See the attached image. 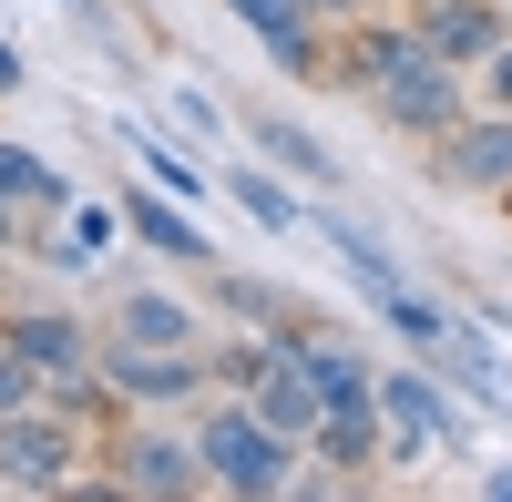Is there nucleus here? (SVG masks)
Listing matches in <instances>:
<instances>
[{
  "mask_svg": "<svg viewBox=\"0 0 512 502\" xmlns=\"http://www.w3.org/2000/svg\"><path fill=\"white\" fill-rule=\"evenodd\" d=\"M195 462H205L216 492H287V431L267 410H216L195 431Z\"/></svg>",
  "mask_w": 512,
  "mask_h": 502,
  "instance_id": "obj_1",
  "label": "nucleus"
},
{
  "mask_svg": "<svg viewBox=\"0 0 512 502\" xmlns=\"http://www.w3.org/2000/svg\"><path fill=\"white\" fill-rule=\"evenodd\" d=\"M379 113H390L400 134H451V123H461V82H451V62L410 41V52L379 72Z\"/></svg>",
  "mask_w": 512,
  "mask_h": 502,
  "instance_id": "obj_2",
  "label": "nucleus"
},
{
  "mask_svg": "<svg viewBox=\"0 0 512 502\" xmlns=\"http://www.w3.org/2000/svg\"><path fill=\"white\" fill-rule=\"evenodd\" d=\"M62 472H72V431H62V421H41V410H0V482L52 492Z\"/></svg>",
  "mask_w": 512,
  "mask_h": 502,
  "instance_id": "obj_3",
  "label": "nucleus"
},
{
  "mask_svg": "<svg viewBox=\"0 0 512 502\" xmlns=\"http://www.w3.org/2000/svg\"><path fill=\"white\" fill-rule=\"evenodd\" d=\"M379 410H390V431H400V462H420L431 441H461V410L420 380V369H400V380H379Z\"/></svg>",
  "mask_w": 512,
  "mask_h": 502,
  "instance_id": "obj_4",
  "label": "nucleus"
},
{
  "mask_svg": "<svg viewBox=\"0 0 512 502\" xmlns=\"http://www.w3.org/2000/svg\"><path fill=\"white\" fill-rule=\"evenodd\" d=\"M287 359L308 369V390H318L328 410H359V400H379V369H369L349 339H287Z\"/></svg>",
  "mask_w": 512,
  "mask_h": 502,
  "instance_id": "obj_5",
  "label": "nucleus"
},
{
  "mask_svg": "<svg viewBox=\"0 0 512 502\" xmlns=\"http://www.w3.org/2000/svg\"><path fill=\"white\" fill-rule=\"evenodd\" d=\"M226 11H236L256 41H267V62H277V72H318V31H308L318 0H226Z\"/></svg>",
  "mask_w": 512,
  "mask_h": 502,
  "instance_id": "obj_6",
  "label": "nucleus"
},
{
  "mask_svg": "<svg viewBox=\"0 0 512 502\" xmlns=\"http://www.w3.org/2000/svg\"><path fill=\"white\" fill-rule=\"evenodd\" d=\"M103 369H113V390H123V400H185V390L205 380L185 349H144V339H123Z\"/></svg>",
  "mask_w": 512,
  "mask_h": 502,
  "instance_id": "obj_7",
  "label": "nucleus"
},
{
  "mask_svg": "<svg viewBox=\"0 0 512 502\" xmlns=\"http://www.w3.org/2000/svg\"><path fill=\"white\" fill-rule=\"evenodd\" d=\"M441 175L451 185H512V113L502 123H451L441 134Z\"/></svg>",
  "mask_w": 512,
  "mask_h": 502,
  "instance_id": "obj_8",
  "label": "nucleus"
},
{
  "mask_svg": "<svg viewBox=\"0 0 512 502\" xmlns=\"http://www.w3.org/2000/svg\"><path fill=\"white\" fill-rule=\"evenodd\" d=\"M0 339H11V349L41 369V380H82V369H93V339H82L72 318H11Z\"/></svg>",
  "mask_w": 512,
  "mask_h": 502,
  "instance_id": "obj_9",
  "label": "nucleus"
},
{
  "mask_svg": "<svg viewBox=\"0 0 512 502\" xmlns=\"http://www.w3.org/2000/svg\"><path fill=\"white\" fill-rule=\"evenodd\" d=\"M420 52H441V62H492V52H502V21L472 11V0H441V11L420 21Z\"/></svg>",
  "mask_w": 512,
  "mask_h": 502,
  "instance_id": "obj_10",
  "label": "nucleus"
},
{
  "mask_svg": "<svg viewBox=\"0 0 512 502\" xmlns=\"http://www.w3.org/2000/svg\"><path fill=\"white\" fill-rule=\"evenodd\" d=\"M318 236H328V257H338V267H349V287H359V298H369V308H390V298H400V267H390V257H379V246H369V236H359L349 216H318Z\"/></svg>",
  "mask_w": 512,
  "mask_h": 502,
  "instance_id": "obj_11",
  "label": "nucleus"
},
{
  "mask_svg": "<svg viewBox=\"0 0 512 502\" xmlns=\"http://www.w3.org/2000/svg\"><path fill=\"white\" fill-rule=\"evenodd\" d=\"M205 462H195V441H134L123 451V492H195Z\"/></svg>",
  "mask_w": 512,
  "mask_h": 502,
  "instance_id": "obj_12",
  "label": "nucleus"
},
{
  "mask_svg": "<svg viewBox=\"0 0 512 502\" xmlns=\"http://www.w3.org/2000/svg\"><path fill=\"white\" fill-rule=\"evenodd\" d=\"M256 154H277L287 175H308V185H338V164H328V144L308 134V123H287V113H267V123H256Z\"/></svg>",
  "mask_w": 512,
  "mask_h": 502,
  "instance_id": "obj_13",
  "label": "nucleus"
},
{
  "mask_svg": "<svg viewBox=\"0 0 512 502\" xmlns=\"http://www.w3.org/2000/svg\"><path fill=\"white\" fill-rule=\"evenodd\" d=\"M379 400H359V410H328L318 421V462H338V472H359V462H379V421H369Z\"/></svg>",
  "mask_w": 512,
  "mask_h": 502,
  "instance_id": "obj_14",
  "label": "nucleus"
},
{
  "mask_svg": "<svg viewBox=\"0 0 512 502\" xmlns=\"http://www.w3.org/2000/svg\"><path fill=\"white\" fill-rule=\"evenodd\" d=\"M123 216H134V236H144V246H164V257H205V226H185V216H175V195H134Z\"/></svg>",
  "mask_w": 512,
  "mask_h": 502,
  "instance_id": "obj_15",
  "label": "nucleus"
},
{
  "mask_svg": "<svg viewBox=\"0 0 512 502\" xmlns=\"http://www.w3.org/2000/svg\"><path fill=\"white\" fill-rule=\"evenodd\" d=\"M0 185H11L21 205H72V185H62L52 164H41V154H21L11 134H0Z\"/></svg>",
  "mask_w": 512,
  "mask_h": 502,
  "instance_id": "obj_16",
  "label": "nucleus"
},
{
  "mask_svg": "<svg viewBox=\"0 0 512 502\" xmlns=\"http://www.w3.org/2000/svg\"><path fill=\"white\" fill-rule=\"evenodd\" d=\"M123 144H134V154H144V175H154L164 195H175V205H185V195H205V175H195V164H175V154H164V144L144 134V123H123Z\"/></svg>",
  "mask_w": 512,
  "mask_h": 502,
  "instance_id": "obj_17",
  "label": "nucleus"
},
{
  "mask_svg": "<svg viewBox=\"0 0 512 502\" xmlns=\"http://www.w3.org/2000/svg\"><path fill=\"white\" fill-rule=\"evenodd\" d=\"M123 339H144V349H185V308L134 298V308H123Z\"/></svg>",
  "mask_w": 512,
  "mask_h": 502,
  "instance_id": "obj_18",
  "label": "nucleus"
},
{
  "mask_svg": "<svg viewBox=\"0 0 512 502\" xmlns=\"http://www.w3.org/2000/svg\"><path fill=\"white\" fill-rule=\"evenodd\" d=\"M236 205H246V216L267 226V236H287V226H297V205H287V185H267V175H256V164L236 175Z\"/></svg>",
  "mask_w": 512,
  "mask_h": 502,
  "instance_id": "obj_19",
  "label": "nucleus"
},
{
  "mask_svg": "<svg viewBox=\"0 0 512 502\" xmlns=\"http://www.w3.org/2000/svg\"><path fill=\"white\" fill-rule=\"evenodd\" d=\"M103 246H113V205H72V226H62V267L103 257Z\"/></svg>",
  "mask_w": 512,
  "mask_h": 502,
  "instance_id": "obj_20",
  "label": "nucleus"
},
{
  "mask_svg": "<svg viewBox=\"0 0 512 502\" xmlns=\"http://www.w3.org/2000/svg\"><path fill=\"white\" fill-rule=\"evenodd\" d=\"M400 52H410L400 31H359V41H349V82H379V72H390Z\"/></svg>",
  "mask_w": 512,
  "mask_h": 502,
  "instance_id": "obj_21",
  "label": "nucleus"
},
{
  "mask_svg": "<svg viewBox=\"0 0 512 502\" xmlns=\"http://www.w3.org/2000/svg\"><path fill=\"white\" fill-rule=\"evenodd\" d=\"M31 390H41V369H31L11 339H0V410H31Z\"/></svg>",
  "mask_w": 512,
  "mask_h": 502,
  "instance_id": "obj_22",
  "label": "nucleus"
},
{
  "mask_svg": "<svg viewBox=\"0 0 512 502\" xmlns=\"http://www.w3.org/2000/svg\"><path fill=\"white\" fill-rule=\"evenodd\" d=\"M482 492H492V502H512V462H492V472H482Z\"/></svg>",
  "mask_w": 512,
  "mask_h": 502,
  "instance_id": "obj_23",
  "label": "nucleus"
},
{
  "mask_svg": "<svg viewBox=\"0 0 512 502\" xmlns=\"http://www.w3.org/2000/svg\"><path fill=\"white\" fill-rule=\"evenodd\" d=\"M0 93H21V52H11V41H0Z\"/></svg>",
  "mask_w": 512,
  "mask_h": 502,
  "instance_id": "obj_24",
  "label": "nucleus"
},
{
  "mask_svg": "<svg viewBox=\"0 0 512 502\" xmlns=\"http://www.w3.org/2000/svg\"><path fill=\"white\" fill-rule=\"evenodd\" d=\"M11 205H21V195H11V185H0V246H11V236H21V216H11Z\"/></svg>",
  "mask_w": 512,
  "mask_h": 502,
  "instance_id": "obj_25",
  "label": "nucleus"
},
{
  "mask_svg": "<svg viewBox=\"0 0 512 502\" xmlns=\"http://www.w3.org/2000/svg\"><path fill=\"white\" fill-rule=\"evenodd\" d=\"M492 93H502V103H512V52H492Z\"/></svg>",
  "mask_w": 512,
  "mask_h": 502,
  "instance_id": "obj_26",
  "label": "nucleus"
}]
</instances>
